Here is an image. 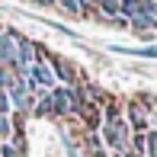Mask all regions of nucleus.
I'll return each instance as SVG.
<instances>
[{"mask_svg":"<svg viewBox=\"0 0 157 157\" xmlns=\"http://www.w3.org/2000/svg\"><path fill=\"white\" fill-rule=\"evenodd\" d=\"M42 58V45L35 39H29V35H19L16 39V77H29V71L39 64Z\"/></svg>","mask_w":157,"mask_h":157,"instance_id":"f03ea898","label":"nucleus"},{"mask_svg":"<svg viewBox=\"0 0 157 157\" xmlns=\"http://www.w3.org/2000/svg\"><path fill=\"white\" fill-rule=\"evenodd\" d=\"M52 93V103H55V119H77L80 116V106H83V96H80V87H55L48 90Z\"/></svg>","mask_w":157,"mask_h":157,"instance_id":"f257e3e1","label":"nucleus"},{"mask_svg":"<svg viewBox=\"0 0 157 157\" xmlns=\"http://www.w3.org/2000/svg\"><path fill=\"white\" fill-rule=\"evenodd\" d=\"M35 119H55V103H52V93H42L35 99V109H32Z\"/></svg>","mask_w":157,"mask_h":157,"instance_id":"423d86ee","label":"nucleus"},{"mask_svg":"<svg viewBox=\"0 0 157 157\" xmlns=\"http://www.w3.org/2000/svg\"><path fill=\"white\" fill-rule=\"evenodd\" d=\"M144 157H157V128L144 132Z\"/></svg>","mask_w":157,"mask_h":157,"instance_id":"9b49d317","label":"nucleus"},{"mask_svg":"<svg viewBox=\"0 0 157 157\" xmlns=\"http://www.w3.org/2000/svg\"><path fill=\"white\" fill-rule=\"evenodd\" d=\"M0 116H13V106H10V96L0 90Z\"/></svg>","mask_w":157,"mask_h":157,"instance_id":"2eb2a0df","label":"nucleus"},{"mask_svg":"<svg viewBox=\"0 0 157 157\" xmlns=\"http://www.w3.org/2000/svg\"><path fill=\"white\" fill-rule=\"evenodd\" d=\"M13 132H16V122H13V116H0V144L3 141L13 138Z\"/></svg>","mask_w":157,"mask_h":157,"instance_id":"1a4fd4ad","label":"nucleus"},{"mask_svg":"<svg viewBox=\"0 0 157 157\" xmlns=\"http://www.w3.org/2000/svg\"><path fill=\"white\" fill-rule=\"evenodd\" d=\"M13 83H16V71H13V67H0V90L6 93Z\"/></svg>","mask_w":157,"mask_h":157,"instance_id":"f8f14e48","label":"nucleus"},{"mask_svg":"<svg viewBox=\"0 0 157 157\" xmlns=\"http://www.w3.org/2000/svg\"><path fill=\"white\" fill-rule=\"evenodd\" d=\"M112 157H138V154H132V151H116Z\"/></svg>","mask_w":157,"mask_h":157,"instance_id":"f3484780","label":"nucleus"},{"mask_svg":"<svg viewBox=\"0 0 157 157\" xmlns=\"http://www.w3.org/2000/svg\"><path fill=\"white\" fill-rule=\"evenodd\" d=\"M55 6H61L67 16H80V6H77V0H55Z\"/></svg>","mask_w":157,"mask_h":157,"instance_id":"4468645a","label":"nucleus"},{"mask_svg":"<svg viewBox=\"0 0 157 157\" xmlns=\"http://www.w3.org/2000/svg\"><path fill=\"white\" fill-rule=\"evenodd\" d=\"M122 116H125V122L132 125V132H151V112L144 109V106L138 103V99H125L122 103Z\"/></svg>","mask_w":157,"mask_h":157,"instance_id":"20e7f679","label":"nucleus"},{"mask_svg":"<svg viewBox=\"0 0 157 157\" xmlns=\"http://www.w3.org/2000/svg\"><path fill=\"white\" fill-rule=\"evenodd\" d=\"M29 77L35 83H39L42 90H55L58 87V83H55V71H52V64L45 61V48H42V58H39V64H35V67L29 71Z\"/></svg>","mask_w":157,"mask_h":157,"instance_id":"39448f33","label":"nucleus"},{"mask_svg":"<svg viewBox=\"0 0 157 157\" xmlns=\"http://www.w3.org/2000/svg\"><path fill=\"white\" fill-rule=\"evenodd\" d=\"M26 3H32V6H55V0H26Z\"/></svg>","mask_w":157,"mask_h":157,"instance_id":"dca6fc26","label":"nucleus"},{"mask_svg":"<svg viewBox=\"0 0 157 157\" xmlns=\"http://www.w3.org/2000/svg\"><path fill=\"white\" fill-rule=\"evenodd\" d=\"M99 138H103L106 147H112V154H116V151H128L132 125H128L125 119H119V122H103V125H99Z\"/></svg>","mask_w":157,"mask_h":157,"instance_id":"7ed1b4c3","label":"nucleus"},{"mask_svg":"<svg viewBox=\"0 0 157 157\" xmlns=\"http://www.w3.org/2000/svg\"><path fill=\"white\" fill-rule=\"evenodd\" d=\"M99 157H109V154H99Z\"/></svg>","mask_w":157,"mask_h":157,"instance_id":"6ab92c4d","label":"nucleus"},{"mask_svg":"<svg viewBox=\"0 0 157 157\" xmlns=\"http://www.w3.org/2000/svg\"><path fill=\"white\" fill-rule=\"evenodd\" d=\"M112 52H122V55H135V58H147V61H157V45H144V48H128V45H112Z\"/></svg>","mask_w":157,"mask_h":157,"instance_id":"0eeeda50","label":"nucleus"},{"mask_svg":"<svg viewBox=\"0 0 157 157\" xmlns=\"http://www.w3.org/2000/svg\"><path fill=\"white\" fill-rule=\"evenodd\" d=\"M132 3H138V6H144V3H147V0H132Z\"/></svg>","mask_w":157,"mask_h":157,"instance_id":"a211bd4d","label":"nucleus"},{"mask_svg":"<svg viewBox=\"0 0 157 157\" xmlns=\"http://www.w3.org/2000/svg\"><path fill=\"white\" fill-rule=\"evenodd\" d=\"M87 151L93 154V157H99V154H106V144H103V138H99V132H87Z\"/></svg>","mask_w":157,"mask_h":157,"instance_id":"6e6552de","label":"nucleus"},{"mask_svg":"<svg viewBox=\"0 0 157 157\" xmlns=\"http://www.w3.org/2000/svg\"><path fill=\"white\" fill-rule=\"evenodd\" d=\"M39 23H42V26H48V29H55V32H61V35H67V39H77V32H74V29H67L64 23H55V19H45V16H39Z\"/></svg>","mask_w":157,"mask_h":157,"instance_id":"9d476101","label":"nucleus"},{"mask_svg":"<svg viewBox=\"0 0 157 157\" xmlns=\"http://www.w3.org/2000/svg\"><path fill=\"white\" fill-rule=\"evenodd\" d=\"M6 144H10V147H16L19 154H26V135H23V128H16V132H13V138L6 141Z\"/></svg>","mask_w":157,"mask_h":157,"instance_id":"ddd939ff","label":"nucleus"}]
</instances>
